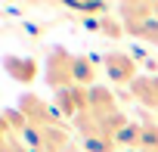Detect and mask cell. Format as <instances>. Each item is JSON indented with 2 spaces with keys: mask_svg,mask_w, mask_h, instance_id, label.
<instances>
[{
  "mask_svg": "<svg viewBox=\"0 0 158 152\" xmlns=\"http://www.w3.org/2000/svg\"><path fill=\"white\" fill-rule=\"evenodd\" d=\"M77 22H81L87 31H96V34H102V37H109V40H121V37L127 34L121 16H112V13H106V16H90V19H77Z\"/></svg>",
  "mask_w": 158,
  "mask_h": 152,
  "instance_id": "52a82bcc",
  "label": "cell"
},
{
  "mask_svg": "<svg viewBox=\"0 0 158 152\" xmlns=\"http://www.w3.org/2000/svg\"><path fill=\"white\" fill-rule=\"evenodd\" d=\"M118 149H143V124L130 118V124L118 133Z\"/></svg>",
  "mask_w": 158,
  "mask_h": 152,
  "instance_id": "30bf717a",
  "label": "cell"
},
{
  "mask_svg": "<svg viewBox=\"0 0 158 152\" xmlns=\"http://www.w3.org/2000/svg\"><path fill=\"white\" fill-rule=\"evenodd\" d=\"M3 71L10 74L16 84H22V87H31V84L40 78V65H37V59L19 56V53H6V56H3Z\"/></svg>",
  "mask_w": 158,
  "mask_h": 152,
  "instance_id": "5b68a950",
  "label": "cell"
},
{
  "mask_svg": "<svg viewBox=\"0 0 158 152\" xmlns=\"http://www.w3.org/2000/svg\"><path fill=\"white\" fill-rule=\"evenodd\" d=\"M152 47H158V31H155V37H152Z\"/></svg>",
  "mask_w": 158,
  "mask_h": 152,
  "instance_id": "7c38bea8",
  "label": "cell"
},
{
  "mask_svg": "<svg viewBox=\"0 0 158 152\" xmlns=\"http://www.w3.org/2000/svg\"><path fill=\"white\" fill-rule=\"evenodd\" d=\"M74 59H77V53H71V50H65V47H59V44L47 50L44 81H47V87H50L53 93H59V90H65V87H77V81H74Z\"/></svg>",
  "mask_w": 158,
  "mask_h": 152,
  "instance_id": "6da1fadb",
  "label": "cell"
},
{
  "mask_svg": "<svg viewBox=\"0 0 158 152\" xmlns=\"http://www.w3.org/2000/svg\"><path fill=\"white\" fill-rule=\"evenodd\" d=\"M139 124H143V149L139 152H158V115L143 112Z\"/></svg>",
  "mask_w": 158,
  "mask_h": 152,
  "instance_id": "9c48e42d",
  "label": "cell"
},
{
  "mask_svg": "<svg viewBox=\"0 0 158 152\" xmlns=\"http://www.w3.org/2000/svg\"><path fill=\"white\" fill-rule=\"evenodd\" d=\"M22 115H25V121L31 124V127H62V124H68L59 112H56V106L53 103H47L44 96H37V93H22L19 96V106H16Z\"/></svg>",
  "mask_w": 158,
  "mask_h": 152,
  "instance_id": "3957f363",
  "label": "cell"
},
{
  "mask_svg": "<svg viewBox=\"0 0 158 152\" xmlns=\"http://www.w3.org/2000/svg\"><path fill=\"white\" fill-rule=\"evenodd\" d=\"M53 106H56V112L65 121L74 124L77 118L87 115V109H90V90L87 87H65V90L53 93Z\"/></svg>",
  "mask_w": 158,
  "mask_h": 152,
  "instance_id": "277c9868",
  "label": "cell"
},
{
  "mask_svg": "<svg viewBox=\"0 0 158 152\" xmlns=\"http://www.w3.org/2000/svg\"><path fill=\"white\" fill-rule=\"evenodd\" d=\"M155 19H158V0H155Z\"/></svg>",
  "mask_w": 158,
  "mask_h": 152,
  "instance_id": "4fadbf2b",
  "label": "cell"
},
{
  "mask_svg": "<svg viewBox=\"0 0 158 152\" xmlns=\"http://www.w3.org/2000/svg\"><path fill=\"white\" fill-rule=\"evenodd\" d=\"M99 59H93V56H87V53H77V59H74V81H77V87H96V78H99Z\"/></svg>",
  "mask_w": 158,
  "mask_h": 152,
  "instance_id": "ba28073f",
  "label": "cell"
},
{
  "mask_svg": "<svg viewBox=\"0 0 158 152\" xmlns=\"http://www.w3.org/2000/svg\"><path fill=\"white\" fill-rule=\"evenodd\" d=\"M99 65L115 90H130L133 81L139 78V59L127 50H106L99 56Z\"/></svg>",
  "mask_w": 158,
  "mask_h": 152,
  "instance_id": "7a4b0ae2",
  "label": "cell"
},
{
  "mask_svg": "<svg viewBox=\"0 0 158 152\" xmlns=\"http://www.w3.org/2000/svg\"><path fill=\"white\" fill-rule=\"evenodd\" d=\"M127 96L133 99V103H139L146 112H152V115H158V74H139V78L133 81V87L127 90Z\"/></svg>",
  "mask_w": 158,
  "mask_h": 152,
  "instance_id": "8992f818",
  "label": "cell"
},
{
  "mask_svg": "<svg viewBox=\"0 0 158 152\" xmlns=\"http://www.w3.org/2000/svg\"><path fill=\"white\" fill-rule=\"evenodd\" d=\"M0 152H31L25 146V140L13 130H0Z\"/></svg>",
  "mask_w": 158,
  "mask_h": 152,
  "instance_id": "8fae6325",
  "label": "cell"
}]
</instances>
